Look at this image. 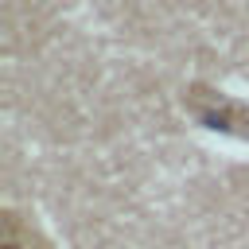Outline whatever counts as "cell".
Returning a JSON list of instances; mask_svg holds the SVG:
<instances>
[{
  "label": "cell",
  "mask_w": 249,
  "mask_h": 249,
  "mask_svg": "<svg viewBox=\"0 0 249 249\" xmlns=\"http://www.w3.org/2000/svg\"><path fill=\"white\" fill-rule=\"evenodd\" d=\"M191 109H195L210 128L249 136V105H245V101H233V97H222V93L195 89V93H191Z\"/></svg>",
  "instance_id": "cell-1"
}]
</instances>
